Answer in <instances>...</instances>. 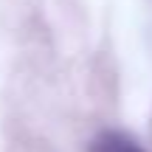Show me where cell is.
<instances>
[{"label": "cell", "instance_id": "6da1fadb", "mask_svg": "<svg viewBox=\"0 0 152 152\" xmlns=\"http://www.w3.org/2000/svg\"><path fill=\"white\" fill-rule=\"evenodd\" d=\"M90 152H144V147L124 132H102L90 144Z\"/></svg>", "mask_w": 152, "mask_h": 152}]
</instances>
